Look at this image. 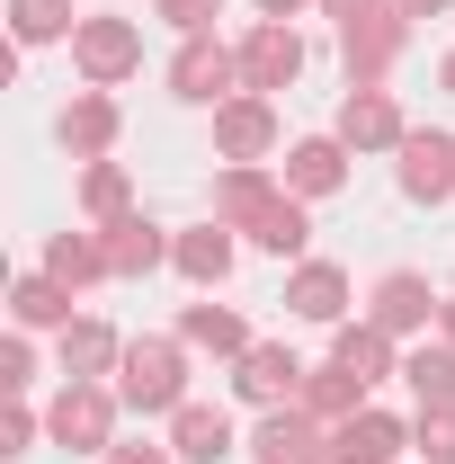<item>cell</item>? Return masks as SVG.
Listing matches in <instances>:
<instances>
[{
    "label": "cell",
    "mask_w": 455,
    "mask_h": 464,
    "mask_svg": "<svg viewBox=\"0 0 455 464\" xmlns=\"http://www.w3.org/2000/svg\"><path fill=\"white\" fill-rule=\"evenodd\" d=\"M45 429H54L63 447H81V456H108V429H116V402L99 384H63V402L45 411Z\"/></svg>",
    "instance_id": "5b68a950"
},
{
    "label": "cell",
    "mask_w": 455,
    "mask_h": 464,
    "mask_svg": "<svg viewBox=\"0 0 455 464\" xmlns=\"http://www.w3.org/2000/svg\"><path fill=\"white\" fill-rule=\"evenodd\" d=\"M99 250H108V277H143V268H161V232L143 224V215H116Z\"/></svg>",
    "instance_id": "ac0fdd59"
},
{
    "label": "cell",
    "mask_w": 455,
    "mask_h": 464,
    "mask_svg": "<svg viewBox=\"0 0 455 464\" xmlns=\"http://www.w3.org/2000/svg\"><path fill=\"white\" fill-rule=\"evenodd\" d=\"M402 384L420 393V411H455V348H411Z\"/></svg>",
    "instance_id": "cb8c5ba5"
},
{
    "label": "cell",
    "mask_w": 455,
    "mask_h": 464,
    "mask_svg": "<svg viewBox=\"0 0 455 464\" xmlns=\"http://www.w3.org/2000/svg\"><path fill=\"white\" fill-rule=\"evenodd\" d=\"M340 143H357V152H375V143H402V108L384 99V90H357L340 108Z\"/></svg>",
    "instance_id": "4fadbf2b"
},
{
    "label": "cell",
    "mask_w": 455,
    "mask_h": 464,
    "mask_svg": "<svg viewBox=\"0 0 455 464\" xmlns=\"http://www.w3.org/2000/svg\"><path fill=\"white\" fill-rule=\"evenodd\" d=\"M420 456L455 464V411H420Z\"/></svg>",
    "instance_id": "1f68e13d"
},
{
    "label": "cell",
    "mask_w": 455,
    "mask_h": 464,
    "mask_svg": "<svg viewBox=\"0 0 455 464\" xmlns=\"http://www.w3.org/2000/svg\"><path fill=\"white\" fill-rule=\"evenodd\" d=\"M402 447V420H384V411H357L340 438H331V464H393Z\"/></svg>",
    "instance_id": "7c38bea8"
},
{
    "label": "cell",
    "mask_w": 455,
    "mask_h": 464,
    "mask_svg": "<svg viewBox=\"0 0 455 464\" xmlns=\"http://www.w3.org/2000/svg\"><path fill=\"white\" fill-rule=\"evenodd\" d=\"M438 304H429V277H411V268H393L384 286H375V331H420Z\"/></svg>",
    "instance_id": "ffe728a7"
},
{
    "label": "cell",
    "mask_w": 455,
    "mask_h": 464,
    "mask_svg": "<svg viewBox=\"0 0 455 464\" xmlns=\"http://www.w3.org/2000/svg\"><path fill=\"white\" fill-rule=\"evenodd\" d=\"M45 277H63V286H90V277H108V250H99V241H81V232H63L54 250H45Z\"/></svg>",
    "instance_id": "4316f807"
},
{
    "label": "cell",
    "mask_w": 455,
    "mask_h": 464,
    "mask_svg": "<svg viewBox=\"0 0 455 464\" xmlns=\"http://www.w3.org/2000/svg\"><path fill=\"white\" fill-rule=\"evenodd\" d=\"M9 18H18V36H27V45H45V36H63V27H81V18H72V0H9Z\"/></svg>",
    "instance_id": "f546056e"
},
{
    "label": "cell",
    "mask_w": 455,
    "mask_h": 464,
    "mask_svg": "<svg viewBox=\"0 0 455 464\" xmlns=\"http://www.w3.org/2000/svg\"><path fill=\"white\" fill-rule=\"evenodd\" d=\"M331 357H340V366H357L366 384H384V366H393V331H375V322H348Z\"/></svg>",
    "instance_id": "d4e9b609"
},
{
    "label": "cell",
    "mask_w": 455,
    "mask_h": 464,
    "mask_svg": "<svg viewBox=\"0 0 455 464\" xmlns=\"http://www.w3.org/2000/svg\"><path fill=\"white\" fill-rule=\"evenodd\" d=\"M250 241H259V250H277V259H295V250L313 241V224H304V206H295V197H277V206L250 224Z\"/></svg>",
    "instance_id": "484cf974"
},
{
    "label": "cell",
    "mask_w": 455,
    "mask_h": 464,
    "mask_svg": "<svg viewBox=\"0 0 455 464\" xmlns=\"http://www.w3.org/2000/svg\"><path fill=\"white\" fill-rule=\"evenodd\" d=\"M402 36H411V18H402V9H366V18H348V27H340L348 81H357V90H375V81H384V63L402 54Z\"/></svg>",
    "instance_id": "7a4b0ae2"
},
{
    "label": "cell",
    "mask_w": 455,
    "mask_h": 464,
    "mask_svg": "<svg viewBox=\"0 0 455 464\" xmlns=\"http://www.w3.org/2000/svg\"><path fill=\"white\" fill-rule=\"evenodd\" d=\"M304 411H313V420H357V411H366V375L331 357V366L304 384Z\"/></svg>",
    "instance_id": "7402d4cb"
},
{
    "label": "cell",
    "mask_w": 455,
    "mask_h": 464,
    "mask_svg": "<svg viewBox=\"0 0 455 464\" xmlns=\"http://www.w3.org/2000/svg\"><path fill=\"white\" fill-rule=\"evenodd\" d=\"M63 143L81 152V161H108V143H116V99H72V116H63Z\"/></svg>",
    "instance_id": "603a6c76"
},
{
    "label": "cell",
    "mask_w": 455,
    "mask_h": 464,
    "mask_svg": "<svg viewBox=\"0 0 455 464\" xmlns=\"http://www.w3.org/2000/svg\"><path fill=\"white\" fill-rule=\"evenodd\" d=\"M268 206H277L268 170H259V161H232V170H224V188H215V215H224V224H259Z\"/></svg>",
    "instance_id": "e0dca14e"
},
{
    "label": "cell",
    "mask_w": 455,
    "mask_h": 464,
    "mask_svg": "<svg viewBox=\"0 0 455 464\" xmlns=\"http://www.w3.org/2000/svg\"><path fill=\"white\" fill-rule=\"evenodd\" d=\"M152 9H161V18H170L179 36H206V27H215V18H224V0H152Z\"/></svg>",
    "instance_id": "4dcf8cb0"
},
{
    "label": "cell",
    "mask_w": 455,
    "mask_h": 464,
    "mask_svg": "<svg viewBox=\"0 0 455 464\" xmlns=\"http://www.w3.org/2000/svg\"><path fill=\"white\" fill-rule=\"evenodd\" d=\"M116 393H125L134 411H188V366H179V348L170 340H134Z\"/></svg>",
    "instance_id": "6da1fadb"
},
{
    "label": "cell",
    "mask_w": 455,
    "mask_h": 464,
    "mask_svg": "<svg viewBox=\"0 0 455 464\" xmlns=\"http://www.w3.org/2000/svg\"><path fill=\"white\" fill-rule=\"evenodd\" d=\"M286 304H295L304 322H340V313H348V277L331 268V259H313V268H295V286H286Z\"/></svg>",
    "instance_id": "d6986e66"
},
{
    "label": "cell",
    "mask_w": 455,
    "mask_h": 464,
    "mask_svg": "<svg viewBox=\"0 0 455 464\" xmlns=\"http://www.w3.org/2000/svg\"><path fill=\"white\" fill-rule=\"evenodd\" d=\"M402 18H438V9H447V0H393Z\"/></svg>",
    "instance_id": "e575fe53"
},
{
    "label": "cell",
    "mask_w": 455,
    "mask_h": 464,
    "mask_svg": "<svg viewBox=\"0 0 455 464\" xmlns=\"http://www.w3.org/2000/svg\"><path fill=\"white\" fill-rule=\"evenodd\" d=\"M81 206H90L99 224H116V215H125V170H116V161H90V170H81Z\"/></svg>",
    "instance_id": "f1b7e54d"
},
{
    "label": "cell",
    "mask_w": 455,
    "mask_h": 464,
    "mask_svg": "<svg viewBox=\"0 0 455 464\" xmlns=\"http://www.w3.org/2000/svg\"><path fill=\"white\" fill-rule=\"evenodd\" d=\"M179 340L188 348H215V357H250V331H241V313H224V304H188V322H179Z\"/></svg>",
    "instance_id": "44dd1931"
},
{
    "label": "cell",
    "mask_w": 455,
    "mask_h": 464,
    "mask_svg": "<svg viewBox=\"0 0 455 464\" xmlns=\"http://www.w3.org/2000/svg\"><path fill=\"white\" fill-rule=\"evenodd\" d=\"M108 464H170L161 447H108Z\"/></svg>",
    "instance_id": "d6a6232c"
},
{
    "label": "cell",
    "mask_w": 455,
    "mask_h": 464,
    "mask_svg": "<svg viewBox=\"0 0 455 464\" xmlns=\"http://www.w3.org/2000/svg\"><path fill=\"white\" fill-rule=\"evenodd\" d=\"M250 456L259 464H331V438H322L313 411H268L259 438H250Z\"/></svg>",
    "instance_id": "8992f818"
},
{
    "label": "cell",
    "mask_w": 455,
    "mask_h": 464,
    "mask_svg": "<svg viewBox=\"0 0 455 464\" xmlns=\"http://www.w3.org/2000/svg\"><path fill=\"white\" fill-rule=\"evenodd\" d=\"M170 259H179V277H197V286H224V277H232V232H224V224L179 232V241H170Z\"/></svg>",
    "instance_id": "2e32d148"
},
{
    "label": "cell",
    "mask_w": 455,
    "mask_h": 464,
    "mask_svg": "<svg viewBox=\"0 0 455 464\" xmlns=\"http://www.w3.org/2000/svg\"><path fill=\"white\" fill-rule=\"evenodd\" d=\"M322 9H331V18H340V27H348V18H366L375 0H322Z\"/></svg>",
    "instance_id": "836d02e7"
},
{
    "label": "cell",
    "mask_w": 455,
    "mask_h": 464,
    "mask_svg": "<svg viewBox=\"0 0 455 464\" xmlns=\"http://www.w3.org/2000/svg\"><path fill=\"white\" fill-rule=\"evenodd\" d=\"M438 81H447V90H455V54H447V63H438Z\"/></svg>",
    "instance_id": "74e56055"
},
{
    "label": "cell",
    "mask_w": 455,
    "mask_h": 464,
    "mask_svg": "<svg viewBox=\"0 0 455 464\" xmlns=\"http://www.w3.org/2000/svg\"><path fill=\"white\" fill-rule=\"evenodd\" d=\"M340 179H348V161H340V143H331V134H313V143H295V152H286V188H295V197H331Z\"/></svg>",
    "instance_id": "9a60e30c"
},
{
    "label": "cell",
    "mask_w": 455,
    "mask_h": 464,
    "mask_svg": "<svg viewBox=\"0 0 455 464\" xmlns=\"http://www.w3.org/2000/svg\"><path fill=\"white\" fill-rule=\"evenodd\" d=\"M18 322H27V331L72 322V286H63V277H18Z\"/></svg>",
    "instance_id": "83f0119b"
},
{
    "label": "cell",
    "mask_w": 455,
    "mask_h": 464,
    "mask_svg": "<svg viewBox=\"0 0 455 464\" xmlns=\"http://www.w3.org/2000/svg\"><path fill=\"white\" fill-rule=\"evenodd\" d=\"M295 375H304L295 348H250L232 384H241V402H295Z\"/></svg>",
    "instance_id": "5bb4252c"
},
{
    "label": "cell",
    "mask_w": 455,
    "mask_h": 464,
    "mask_svg": "<svg viewBox=\"0 0 455 464\" xmlns=\"http://www.w3.org/2000/svg\"><path fill=\"white\" fill-rule=\"evenodd\" d=\"M268 143H277L268 99H224V108H215V152H224V161H259Z\"/></svg>",
    "instance_id": "9c48e42d"
},
{
    "label": "cell",
    "mask_w": 455,
    "mask_h": 464,
    "mask_svg": "<svg viewBox=\"0 0 455 464\" xmlns=\"http://www.w3.org/2000/svg\"><path fill=\"white\" fill-rule=\"evenodd\" d=\"M259 9H268V18H295V9H304V0H259Z\"/></svg>",
    "instance_id": "d590c367"
},
{
    "label": "cell",
    "mask_w": 455,
    "mask_h": 464,
    "mask_svg": "<svg viewBox=\"0 0 455 464\" xmlns=\"http://www.w3.org/2000/svg\"><path fill=\"white\" fill-rule=\"evenodd\" d=\"M295 72H304L295 27H286V18H259V27L241 36V90H250V99H268V90H286Z\"/></svg>",
    "instance_id": "3957f363"
},
{
    "label": "cell",
    "mask_w": 455,
    "mask_h": 464,
    "mask_svg": "<svg viewBox=\"0 0 455 464\" xmlns=\"http://www.w3.org/2000/svg\"><path fill=\"white\" fill-rule=\"evenodd\" d=\"M232 81H241V54H224L215 36H188L179 63H170V90H179V99H224Z\"/></svg>",
    "instance_id": "ba28073f"
},
{
    "label": "cell",
    "mask_w": 455,
    "mask_h": 464,
    "mask_svg": "<svg viewBox=\"0 0 455 464\" xmlns=\"http://www.w3.org/2000/svg\"><path fill=\"white\" fill-rule=\"evenodd\" d=\"M402 188L420 206L455 197V134H402Z\"/></svg>",
    "instance_id": "52a82bcc"
},
{
    "label": "cell",
    "mask_w": 455,
    "mask_h": 464,
    "mask_svg": "<svg viewBox=\"0 0 455 464\" xmlns=\"http://www.w3.org/2000/svg\"><path fill=\"white\" fill-rule=\"evenodd\" d=\"M438 322H447V348H455V295H447V304H438Z\"/></svg>",
    "instance_id": "8d00e7d4"
},
{
    "label": "cell",
    "mask_w": 455,
    "mask_h": 464,
    "mask_svg": "<svg viewBox=\"0 0 455 464\" xmlns=\"http://www.w3.org/2000/svg\"><path fill=\"white\" fill-rule=\"evenodd\" d=\"M108 366H125V348H116L108 322H63V375L72 384H99Z\"/></svg>",
    "instance_id": "8fae6325"
},
{
    "label": "cell",
    "mask_w": 455,
    "mask_h": 464,
    "mask_svg": "<svg viewBox=\"0 0 455 464\" xmlns=\"http://www.w3.org/2000/svg\"><path fill=\"white\" fill-rule=\"evenodd\" d=\"M170 456H188V464H224V456H232V420H224V411H206V402L170 411Z\"/></svg>",
    "instance_id": "30bf717a"
},
{
    "label": "cell",
    "mask_w": 455,
    "mask_h": 464,
    "mask_svg": "<svg viewBox=\"0 0 455 464\" xmlns=\"http://www.w3.org/2000/svg\"><path fill=\"white\" fill-rule=\"evenodd\" d=\"M72 54L108 90V81H125V72L143 63V36H134V18H81V27H72Z\"/></svg>",
    "instance_id": "277c9868"
}]
</instances>
